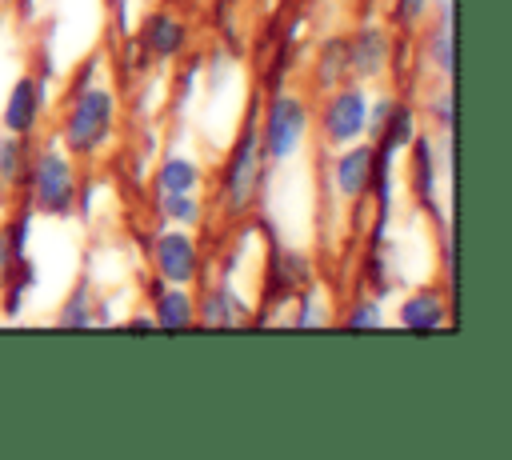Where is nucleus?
<instances>
[{
	"mask_svg": "<svg viewBox=\"0 0 512 460\" xmlns=\"http://www.w3.org/2000/svg\"><path fill=\"white\" fill-rule=\"evenodd\" d=\"M424 4H428V0H396V20H400V24H416L420 12H424Z\"/></svg>",
	"mask_w": 512,
	"mask_h": 460,
	"instance_id": "21",
	"label": "nucleus"
},
{
	"mask_svg": "<svg viewBox=\"0 0 512 460\" xmlns=\"http://www.w3.org/2000/svg\"><path fill=\"white\" fill-rule=\"evenodd\" d=\"M32 196H36V208H44V212H68L76 204L72 164L60 152H44L32 164Z\"/></svg>",
	"mask_w": 512,
	"mask_h": 460,
	"instance_id": "3",
	"label": "nucleus"
},
{
	"mask_svg": "<svg viewBox=\"0 0 512 460\" xmlns=\"http://www.w3.org/2000/svg\"><path fill=\"white\" fill-rule=\"evenodd\" d=\"M432 52H436V64H440V68L452 76V12L444 16V24H440V32H436Z\"/></svg>",
	"mask_w": 512,
	"mask_h": 460,
	"instance_id": "17",
	"label": "nucleus"
},
{
	"mask_svg": "<svg viewBox=\"0 0 512 460\" xmlns=\"http://www.w3.org/2000/svg\"><path fill=\"white\" fill-rule=\"evenodd\" d=\"M236 316H232V304H228V296L224 292H212L208 300H204V324H212V328H228Z\"/></svg>",
	"mask_w": 512,
	"mask_h": 460,
	"instance_id": "16",
	"label": "nucleus"
},
{
	"mask_svg": "<svg viewBox=\"0 0 512 460\" xmlns=\"http://www.w3.org/2000/svg\"><path fill=\"white\" fill-rule=\"evenodd\" d=\"M164 212L172 216V220H196L200 216V204L188 196V192H164Z\"/></svg>",
	"mask_w": 512,
	"mask_h": 460,
	"instance_id": "15",
	"label": "nucleus"
},
{
	"mask_svg": "<svg viewBox=\"0 0 512 460\" xmlns=\"http://www.w3.org/2000/svg\"><path fill=\"white\" fill-rule=\"evenodd\" d=\"M196 180H200V168L192 160H180V156L164 160L160 172H156V188L160 192H192Z\"/></svg>",
	"mask_w": 512,
	"mask_h": 460,
	"instance_id": "13",
	"label": "nucleus"
},
{
	"mask_svg": "<svg viewBox=\"0 0 512 460\" xmlns=\"http://www.w3.org/2000/svg\"><path fill=\"white\" fill-rule=\"evenodd\" d=\"M112 128V96L104 88H88L72 112H68V148L72 152H96Z\"/></svg>",
	"mask_w": 512,
	"mask_h": 460,
	"instance_id": "2",
	"label": "nucleus"
},
{
	"mask_svg": "<svg viewBox=\"0 0 512 460\" xmlns=\"http://www.w3.org/2000/svg\"><path fill=\"white\" fill-rule=\"evenodd\" d=\"M372 164H376V148L372 144H356L352 152L340 156L336 164V184L344 196H364V188L372 184Z\"/></svg>",
	"mask_w": 512,
	"mask_h": 460,
	"instance_id": "8",
	"label": "nucleus"
},
{
	"mask_svg": "<svg viewBox=\"0 0 512 460\" xmlns=\"http://www.w3.org/2000/svg\"><path fill=\"white\" fill-rule=\"evenodd\" d=\"M36 112H40V80L36 76H20L16 88H12V96H8V108H4V128L12 136L32 132Z\"/></svg>",
	"mask_w": 512,
	"mask_h": 460,
	"instance_id": "7",
	"label": "nucleus"
},
{
	"mask_svg": "<svg viewBox=\"0 0 512 460\" xmlns=\"http://www.w3.org/2000/svg\"><path fill=\"white\" fill-rule=\"evenodd\" d=\"M260 172H264V140L256 128H244V136L228 160V172H224V192H228L232 212L252 208L256 188H260Z\"/></svg>",
	"mask_w": 512,
	"mask_h": 460,
	"instance_id": "1",
	"label": "nucleus"
},
{
	"mask_svg": "<svg viewBox=\"0 0 512 460\" xmlns=\"http://www.w3.org/2000/svg\"><path fill=\"white\" fill-rule=\"evenodd\" d=\"M156 324L164 332H184L192 324V296L180 288H172V292L156 288Z\"/></svg>",
	"mask_w": 512,
	"mask_h": 460,
	"instance_id": "11",
	"label": "nucleus"
},
{
	"mask_svg": "<svg viewBox=\"0 0 512 460\" xmlns=\"http://www.w3.org/2000/svg\"><path fill=\"white\" fill-rule=\"evenodd\" d=\"M16 172H20V148H16V140L8 136V140H0V180L12 184Z\"/></svg>",
	"mask_w": 512,
	"mask_h": 460,
	"instance_id": "20",
	"label": "nucleus"
},
{
	"mask_svg": "<svg viewBox=\"0 0 512 460\" xmlns=\"http://www.w3.org/2000/svg\"><path fill=\"white\" fill-rule=\"evenodd\" d=\"M436 116L452 124V96H440V100H436Z\"/></svg>",
	"mask_w": 512,
	"mask_h": 460,
	"instance_id": "23",
	"label": "nucleus"
},
{
	"mask_svg": "<svg viewBox=\"0 0 512 460\" xmlns=\"http://www.w3.org/2000/svg\"><path fill=\"white\" fill-rule=\"evenodd\" d=\"M412 188L420 192V204L432 212L436 208L432 204V152H428L424 136H416V144H412Z\"/></svg>",
	"mask_w": 512,
	"mask_h": 460,
	"instance_id": "14",
	"label": "nucleus"
},
{
	"mask_svg": "<svg viewBox=\"0 0 512 460\" xmlns=\"http://www.w3.org/2000/svg\"><path fill=\"white\" fill-rule=\"evenodd\" d=\"M400 324L404 328H440L444 324V300L436 292H416L404 300L400 308Z\"/></svg>",
	"mask_w": 512,
	"mask_h": 460,
	"instance_id": "12",
	"label": "nucleus"
},
{
	"mask_svg": "<svg viewBox=\"0 0 512 460\" xmlns=\"http://www.w3.org/2000/svg\"><path fill=\"white\" fill-rule=\"evenodd\" d=\"M348 68L352 72H360V76H376L380 68H384V60H388V36L380 32V28H364L352 44H348Z\"/></svg>",
	"mask_w": 512,
	"mask_h": 460,
	"instance_id": "9",
	"label": "nucleus"
},
{
	"mask_svg": "<svg viewBox=\"0 0 512 460\" xmlns=\"http://www.w3.org/2000/svg\"><path fill=\"white\" fill-rule=\"evenodd\" d=\"M376 324H384V312L376 308V300H360L348 312V328H376Z\"/></svg>",
	"mask_w": 512,
	"mask_h": 460,
	"instance_id": "18",
	"label": "nucleus"
},
{
	"mask_svg": "<svg viewBox=\"0 0 512 460\" xmlns=\"http://www.w3.org/2000/svg\"><path fill=\"white\" fill-rule=\"evenodd\" d=\"M20 252L12 248V236L8 232H0V284L8 280V268H12V260H16Z\"/></svg>",
	"mask_w": 512,
	"mask_h": 460,
	"instance_id": "22",
	"label": "nucleus"
},
{
	"mask_svg": "<svg viewBox=\"0 0 512 460\" xmlns=\"http://www.w3.org/2000/svg\"><path fill=\"white\" fill-rule=\"evenodd\" d=\"M144 44L156 56H176L180 44H184V24L176 16H168V12H156L148 20V28H144Z\"/></svg>",
	"mask_w": 512,
	"mask_h": 460,
	"instance_id": "10",
	"label": "nucleus"
},
{
	"mask_svg": "<svg viewBox=\"0 0 512 460\" xmlns=\"http://www.w3.org/2000/svg\"><path fill=\"white\" fill-rule=\"evenodd\" d=\"M196 268H200V260H196V248H192V240L184 232H164L156 240V272L164 280L188 284L196 276Z\"/></svg>",
	"mask_w": 512,
	"mask_h": 460,
	"instance_id": "6",
	"label": "nucleus"
},
{
	"mask_svg": "<svg viewBox=\"0 0 512 460\" xmlns=\"http://www.w3.org/2000/svg\"><path fill=\"white\" fill-rule=\"evenodd\" d=\"M84 304H88V288H76L72 304L60 312V324H64V328H76V324H92V316L84 312Z\"/></svg>",
	"mask_w": 512,
	"mask_h": 460,
	"instance_id": "19",
	"label": "nucleus"
},
{
	"mask_svg": "<svg viewBox=\"0 0 512 460\" xmlns=\"http://www.w3.org/2000/svg\"><path fill=\"white\" fill-rule=\"evenodd\" d=\"M304 128H308V116H304V104L296 100V96H280V100H272V108H268V124H264V152L272 156V160H284V156H292L296 148H300V140H304Z\"/></svg>",
	"mask_w": 512,
	"mask_h": 460,
	"instance_id": "4",
	"label": "nucleus"
},
{
	"mask_svg": "<svg viewBox=\"0 0 512 460\" xmlns=\"http://www.w3.org/2000/svg\"><path fill=\"white\" fill-rule=\"evenodd\" d=\"M364 124H368V104H364V96H360L356 88L336 92L332 104H328V112H324V132H328V140H332V144H352V140L364 132Z\"/></svg>",
	"mask_w": 512,
	"mask_h": 460,
	"instance_id": "5",
	"label": "nucleus"
}]
</instances>
